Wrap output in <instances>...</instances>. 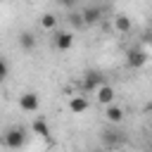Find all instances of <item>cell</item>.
<instances>
[{
	"instance_id": "2e32d148",
	"label": "cell",
	"mask_w": 152,
	"mask_h": 152,
	"mask_svg": "<svg viewBox=\"0 0 152 152\" xmlns=\"http://www.w3.org/2000/svg\"><path fill=\"white\" fill-rule=\"evenodd\" d=\"M7 74H10V64H7V59H5V57H0V81H5V78H7Z\"/></svg>"
},
{
	"instance_id": "6da1fadb",
	"label": "cell",
	"mask_w": 152,
	"mask_h": 152,
	"mask_svg": "<svg viewBox=\"0 0 152 152\" xmlns=\"http://www.w3.org/2000/svg\"><path fill=\"white\" fill-rule=\"evenodd\" d=\"M2 145L5 147H12V150H19L26 145V128L24 126H10L5 133H2Z\"/></svg>"
},
{
	"instance_id": "5b68a950",
	"label": "cell",
	"mask_w": 152,
	"mask_h": 152,
	"mask_svg": "<svg viewBox=\"0 0 152 152\" xmlns=\"http://www.w3.org/2000/svg\"><path fill=\"white\" fill-rule=\"evenodd\" d=\"M81 17H83V24H86V26H93V24H97V21L102 19V7L88 5V7L81 10Z\"/></svg>"
},
{
	"instance_id": "ba28073f",
	"label": "cell",
	"mask_w": 152,
	"mask_h": 152,
	"mask_svg": "<svg viewBox=\"0 0 152 152\" xmlns=\"http://www.w3.org/2000/svg\"><path fill=\"white\" fill-rule=\"evenodd\" d=\"M102 142H104L107 147H119V145L124 142V135H121V131H116V128H104V131H102Z\"/></svg>"
},
{
	"instance_id": "5bb4252c",
	"label": "cell",
	"mask_w": 152,
	"mask_h": 152,
	"mask_svg": "<svg viewBox=\"0 0 152 152\" xmlns=\"http://www.w3.org/2000/svg\"><path fill=\"white\" fill-rule=\"evenodd\" d=\"M57 21H59V19H57L52 12H45V14L40 17V26L48 28V31H55V28H57Z\"/></svg>"
},
{
	"instance_id": "7c38bea8",
	"label": "cell",
	"mask_w": 152,
	"mask_h": 152,
	"mask_svg": "<svg viewBox=\"0 0 152 152\" xmlns=\"http://www.w3.org/2000/svg\"><path fill=\"white\" fill-rule=\"evenodd\" d=\"M88 107H90V102H88L83 95H76V97H71V100H69V109H71L74 114H83Z\"/></svg>"
},
{
	"instance_id": "9c48e42d",
	"label": "cell",
	"mask_w": 152,
	"mask_h": 152,
	"mask_svg": "<svg viewBox=\"0 0 152 152\" xmlns=\"http://www.w3.org/2000/svg\"><path fill=\"white\" fill-rule=\"evenodd\" d=\"M104 119H107L109 124H121V121H124V109H121L119 104L109 102V104H104Z\"/></svg>"
},
{
	"instance_id": "e0dca14e",
	"label": "cell",
	"mask_w": 152,
	"mask_h": 152,
	"mask_svg": "<svg viewBox=\"0 0 152 152\" xmlns=\"http://www.w3.org/2000/svg\"><path fill=\"white\" fill-rule=\"evenodd\" d=\"M55 2H59L62 7H69V10H71V7H74V5L78 2V0H55Z\"/></svg>"
},
{
	"instance_id": "277c9868",
	"label": "cell",
	"mask_w": 152,
	"mask_h": 152,
	"mask_svg": "<svg viewBox=\"0 0 152 152\" xmlns=\"http://www.w3.org/2000/svg\"><path fill=\"white\" fill-rule=\"evenodd\" d=\"M38 107H40L38 93L28 90V93H21L19 95V109H24V112H38Z\"/></svg>"
},
{
	"instance_id": "3957f363",
	"label": "cell",
	"mask_w": 152,
	"mask_h": 152,
	"mask_svg": "<svg viewBox=\"0 0 152 152\" xmlns=\"http://www.w3.org/2000/svg\"><path fill=\"white\" fill-rule=\"evenodd\" d=\"M100 83H104V76H102V71H95V69H90V71H86L83 74V81H81V88L86 90V93H93Z\"/></svg>"
},
{
	"instance_id": "7a4b0ae2",
	"label": "cell",
	"mask_w": 152,
	"mask_h": 152,
	"mask_svg": "<svg viewBox=\"0 0 152 152\" xmlns=\"http://www.w3.org/2000/svg\"><path fill=\"white\" fill-rule=\"evenodd\" d=\"M147 59H150V55H147V50H142V48H131V50L126 52V64H128L131 69H142V66L147 64Z\"/></svg>"
},
{
	"instance_id": "8fae6325",
	"label": "cell",
	"mask_w": 152,
	"mask_h": 152,
	"mask_svg": "<svg viewBox=\"0 0 152 152\" xmlns=\"http://www.w3.org/2000/svg\"><path fill=\"white\" fill-rule=\"evenodd\" d=\"M114 28H116L119 33H128V31H133V21H131V17H128V14H116V17H114Z\"/></svg>"
},
{
	"instance_id": "52a82bcc",
	"label": "cell",
	"mask_w": 152,
	"mask_h": 152,
	"mask_svg": "<svg viewBox=\"0 0 152 152\" xmlns=\"http://www.w3.org/2000/svg\"><path fill=\"white\" fill-rule=\"evenodd\" d=\"M95 100H97L100 104H109V102H114V100H116V93H114V88H112V86L100 83V86L95 88Z\"/></svg>"
},
{
	"instance_id": "8992f818",
	"label": "cell",
	"mask_w": 152,
	"mask_h": 152,
	"mask_svg": "<svg viewBox=\"0 0 152 152\" xmlns=\"http://www.w3.org/2000/svg\"><path fill=\"white\" fill-rule=\"evenodd\" d=\"M55 31H57V33H55V40H52L55 48L62 50V52H64V50H71V45H74V33H71V31H59V28H55Z\"/></svg>"
},
{
	"instance_id": "4fadbf2b",
	"label": "cell",
	"mask_w": 152,
	"mask_h": 152,
	"mask_svg": "<svg viewBox=\"0 0 152 152\" xmlns=\"http://www.w3.org/2000/svg\"><path fill=\"white\" fill-rule=\"evenodd\" d=\"M31 128H33V133L36 135H40V138H50V126H48V121L45 119H33V124H31Z\"/></svg>"
},
{
	"instance_id": "9a60e30c",
	"label": "cell",
	"mask_w": 152,
	"mask_h": 152,
	"mask_svg": "<svg viewBox=\"0 0 152 152\" xmlns=\"http://www.w3.org/2000/svg\"><path fill=\"white\" fill-rule=\"evenodd\" d=\"M69 24L74 26V28H86V24H83V17H81V12H69Z\"/></svg>"
},
{
	"instance_id": "30bf717a",
	"label": "cell",
	"mask_w": 152,
	"mask_h": 152,
	"mask_svg": "<svg viewBox=\"0 0 152 152\" xmlns=\"http://www.w3.org/2000/svg\"><path fill=\"white\" fill-rule=\"evenodd\" d=\"M17 43H19V48H21L24 52H31V50L36 48V43H38V40H36V36H33L31 31H21V33H19V38H17Z\"/></svg>"
}]
</instances>
